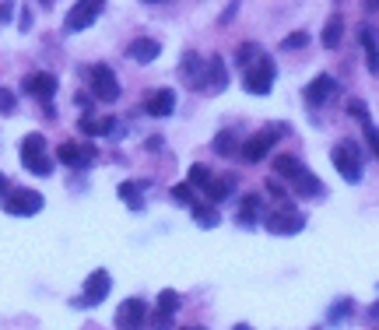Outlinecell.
<instances>
[{"label":"cell","mask_w":379,"mask_h":330,"mask_svg":"<svg viewBox=\"0 0 379 330\" xmlns=\"http://www.w3.org/2000/svg\"><path fill=\"white\" fill-rule=\"evenodd\" d=\"M21 165L35 176H49L53 173V162L46 151V137L42 134H25L21 137Z\"/></svg>","instance_id":"cell-1"},{"label":"cell","mask_w":379,"mask_h":330,"mask_svg":"<svg viewBox=\"0 0 379 330\" xmlns=\"http://www.w3.org/2000/svg\"><path fill=\"white\" fill-rule=\"evenodd\" d=\"M334 169L348 180V183H362V176H365V165H362V155H358V144L351 141V137H344L337 148H334Z\"/></svg>","instance_id":"cell-2"},{"label":"cell","mask_w":379,"mask_h":330,"mask_svg":"<svg viewBox=\"0 0 379 330\" xmlns=\"http://www.w3.org/2000/svg\"><path fill=\"white\" fill-rule=\"evenodd\" d=\"M281 134H285V127H263L260 134L246 137V144H239V155H243L249 165H256V162H263L270 151H274V144H278Z\"/></svg>","instance_id":"cell-3"},{"label":"cell","mask_w":379,"mask_h":330,"mask_svg":"<svg viewBox=\"0 0 379 330\" xmlns=\"http://www.w3.org/2000/svg\"><path fill=\"white\" fill-rule=\"evenodd\" d=\"M274 78H278V67H274V60H270L267 53H263V57H260L253 67L243 71V85H246L249 95H267L270 85H274Z\"/></svg>","instance_id":"cell-4"},{"label":"cell","mask_w":379,"mask_h":330,"mask_svg":"<svg viewBox=\"0 0 379 330\" xmlns=\"http://www.w3.org/2000/svg\"><path fill=\"white\" fill-rule=\"evenodd\" d=\"M263 225H267L270 236H295V232L306 229V214H299L292 207H274L263 218Z\"/></svg>","instance_id":"cell-5"},{"label":"cell","mask_w":379,"mask_h":330,"mask_svg":"<svg viewBox=\"0 0 379 330\" xmlns=\"http://www.w3.org/2000/svg\"><path fill=\"white\" fill-rule=\"evenodd\" d=\"M85 74L91 81V95L95 98H102V102H116L120 98V81H116V74L105 67V64H91Z\"/></svg>","instance_id":"cell-6"},{"label":"cell","mask_w":379,"mask_h":330,"mask_svg":"<svg viewBox=\"0 0 379 330\" xmlns=\"http://www.w3.org/2000/svg\"><path fill=\"white\" fill-rule=\"evenodd\" d=\"M102 11H105V4H98V0H78V4L67 11V18H64V32H67V35L85 32Z\"/></svg>","instance_id":"cell-7"},{"label":"cell","mask_w":379,"mask_h":330,"mask_svg":"<svg viewBox=\"0 0 379 330\" xmlns=\"http://www.w3.org/2000/svg\"><path fill=\"white\" fill-rule=\"evenodd\" d=\"M109 288H113L109 270H102V267H98V270H91L88 278H85V295L74 299V306H98V302H105Z\"/></svg>","instance_id":"cell-8"},{"label":"cell","mask_w":379,"mask_h":330,"mask_svg":"<svg viewBox=\"0 0 379 330\" xmlns=\"http://www.w3.org/2000/svg\"><path fill=\"white\" fill-rule=\"evenodd\" d=\"M42 193L39 190H11V197L4 200V211L15 214V218H32L42 211Z\"/></svg>","instance_id":"cell-9"},{"label":"cell","mask_w":379,"mask_h":330,"mask_svg":"<svg viewBox=\"0 0 379 330\" xmlns=\"http://www.w3.org/2000/svg\"><path fill=\"white\" fill-rule=\"evenodd\" d=\"M113 320H116V330H144L148 327V306H144V299H123Z\"/></svg>","instance_id":"cell-10"},{"label":"cell","mask_w":379,"mask_h":330,"mask_svg":"<svg viewBox=\"0 0 379 330\" xmlns=\"http://www.w3.org/2000/svg\"><path fill=\"white\" fill-rule=\"evenodd\" d=\"M95 144H74V141H67V144H60L57 148V158L64 162V165H71V169H85V165H91L95 162Z\"/></svg>","instance_id":"cell-11"},{"label":"cell","mask_w":379,"mask_h":330,"mask_svg":"<svg viewBox=\"0 0 379 330\" xmlns=\"http://www.w3.org/2000/svg\"><path fill=\"white\" fill-rule=\"evenodd\" d=\"M334 92H337V81H334L330 74H316V78L302 88V95H306V102H309V105H323V102H330V98H334Z\"/></svg>","instance_id":"cell-12"},{"label":"cell","mask_w":379,"mask_h":330,"mask_svg":"<svg viewBox=\"0 0 379 330\" xmlns=\"http://www.w3.org/2000/svg\"><path fill=\"white\" fill-rule=\"evenodd\" d=\"M57 74H49V71H39V74H28L25 78V92L32 95V98H39V102H46L49 105V98H53V92H57Z\"/></svg>","instance_id":"cell-13"},{"label":"cell","mask_w":379,"mask_h":330,"mask_svg":"<svg viewBox=\"0 0 379 330\" xmlns=\"http://www.w3.org/2000/svg\"><path fill=\"white\" fill-rule=\"evenodd\" d=\"M144 109H148V116H155V120L173 116V109H176V92H173V88H158V92H151L148 102H144Z\"/></svg>","instance_id":"cell-14"},{"label":"cell","mask_w":379,"mask_h":330,"mask_svg":"<svg viewBox=\"0 0 379 330\" xmlns=\"http://www.w3.org/2000/svg\"><path fill=\"white\" fill-rule=\"evenodd\" d=\"M158 53H161V42L151 39V35H141V39H134V42L127 46V57L137 60V64H151Z\"/></svg>","instance_id":"cell-15"},{"label":"cell","mask_w":379,"mask_h":330,"mask_svg":"<svg viewBox=\"0 0 379 330\" xmlns=\"http://www.w3.org/2000/svg\"><path fill=\"white\" fill-rule=\"evenodd\" d=\"M200 64H204V60H200V53H193V49H190V53H183V64H179V74H183L190 85H197V88H204V85H207V78H204V74H207V67H200Z\"/></svg>","instance_id":"cell-16"},{"label":"cell","mask_w":379,"mask_h":330,"mask_svg":"<svg viewBox=\"0 0 379 330\" xmlns=\"http://www.w3.org/2000/svg\"><path fill=\"white\" fill-rule=\"evenodd\" d=\"M190 214H193V222H197L200 229H218V222H222V211L214 207L211 200H207V204L197 200V207H190Z\"/></svg>","instance_id":"cell-17"},{"label":"cell","mask_w":379,"mask_h":330,"mask_svg":"<svg viewBox=\"0 0 379 330\" xmlns=\"http://www.w3.org/2000/svg\"><path fill=\"white\" fill-rule=\"evenodd\" d=\"M358 42H362V49H365L369 71L379 74V42H376V32H372V28H358Z\"/></svg>","instance_id":"cell-18"},{"label":"cell","mask_w":379,"mask_h":330,"mask_svg":"<svg viewBox=\"0 0 379 330\" xmlns=\"http://www.w3.org/2000/svg\"><path fill=\"white\" fill-rule=\"evenodd\" d=\"M232 186H236V176H211V183L204 186V193L211 197V204H222L232 193Z\"/></svg>","instance_id":"cell-19"},{"label":"cell","mask_w":379,"mask_h":330,"mask_svg":"<svg viewBox=\"0 0 379 330\" xmlns=\"http://www.w3.org/2000/svg\"><path fill=\"white\" fill-rule=\"evenodd\" d=\"M256 214H260V197H256V193H246L243 204H239L236 222H239L243 229H253V225H256Z\"/></svg>","instance_id":"cell-20"},{"label":"cell","mask_w":379,"mask_h":330,"mask_svg":"<svg viewBox=\"0 0 379 330\" xmlns=\"http://www.w3.org/2000/svg\"><path fill=\"white\" fill-rule=\"evenodd\" d=\"M141 186H148V183L141 180V183H120V186H116L120 200H123L130 211H144V197H141Z\"/></svg>","instance_id":"cell-21"},{"label":"cell","mask_w":379,"mask_h":330,"mask_svg":"<svg viewBox=\"0 0 379 330\" xmlns=\"http://www.w3.org/2000/svg\"><path fill=\"white\" fill-rule=\"evenodd\" d=\"M207 85L218 88V92L229 88V71H225V60H222V57H211V60H207Z\"/></svg>","instance_id":"cell-22"},{"label":"cell","mask_w":379,"mask_h":330,"mask_svg":"<svg viewBox=\"0 0 379 330\" xmlns=\"http://www.w3.org/2000/svg\"><path fill=\"white\" fill-rule=\"evenodd\" d=\"M292 186H295L302 197H323V183H319V180H316L309 169H302V173L292 180Z\"/></svg>","instance_id":"cell-23"},{"label":"cell","mask_w":379,"mask_h":330,"mask_svg":"<svg viewBox=\"0 0 379 330\" xmlns=\"http://www.w3.org/2000/svg\"><path fill=\"white\" fill-rule=\"evenodd\" d=\"M341 32H344V18H341V15H330L327 25H323V46H327V49H337V46H341Z\"/></svg>","instance_id":"cell-24"},{"label":"cell","mask_w":379,"mask_h":330,"mask_svg":"<svg viewBox=\"0 0 379 330\" xmlns=\"http://www.w3.org/2000/svg\"><path fill=\"white\" fill-rule=\"evenodd\" d=\"M116 123H120V120H113V116H105V120H98V116H85V120H81V130H85L88 137H98V134H113Z\"/></svg>","instance_id":"cell-25"},{"label":"cell","mask_w":379,"mask_h":330,"mask_svg":"<svg viewBox=\"0 0 379 330\" xmlns=\"http://www.w3.org/2000/svg\"><path fill=\"white\" fill-rule=\"evenodd\" d=\"M274 173L285 176V180H295V176L302 173V165H299V158H292V155H274Z\"/></svg>","instance_id":"cell-26"},{"label":"cell","mask_w":379,"mask_h":330,"mask_svg":"<svg viewBox=\"0 0 379 330\" xmlns=\"http://www.w3.org/2000/svg\"><path fill=\"white\" fill-rule=\"evenodd\" d=\"M211 183V169L204 162H197V165H190V173H186V186H193V190H204Z\"/></svg>","instance_id":"cell-27"},{"label":"cell","mask_w":379,"mask_h":330,"mask_svg":"<svg viewBox=\"0 0 379 330\" xmlns=\"http://www.w3.org/2000/svg\"><path fill=\"white\" fill-rule=\"evenodd\" d=\"M214 151H218V155H236L239 151V137H236V130H222L218 137H214Z\"/></svg>","instance_id":"cell-28"},{"label":"cell","mask_w":379,"mask_h":330,"mask_svg":"<svg viewBox=\"0 0 379 330\" xmlns=\"http://www.w3.org/2000/svg\"><path fill=\"white\" fill-rule=\"evenodd\" d=\"M260 57H263V49H260L256 42H243V46H239V53H236V60H239V67H243V71H246V67H253Z\"/></svg>","instance_id":"cell-29"},{"label":"cell","mask_w":379,"mask_h":330,"mask_svg":"<svg viewBox=\"0 0 379 330\" xmlns=\"http://www.w3.org/2000/svg\"><path fill=\"white\" fill-rule=\"evenodd\" d=\"M351 309H355V302H351V299H337V302L330 306V313H327V320H330V323H348V316H351Z\"/></svg>","instance_id":"cell-30"},{"label":"cell","mask_w":379,"mask_h":330,"mask_svg":"<svg viewBox=\"0 0 379 330\" xmlns=\"http://www.w3.org/2000/svg\"><path fill=\"white\" fill-rule=\"evenodd\" d=\"M362 134H365V144H369V151L379 158V127L372 123V116H362Z\"/></svg>","instance_id":"cell-31"},{"label":"cell","mask_w":379,"mask_h":330,"mask_svg":"<svg viewBox=\"0 0 379 330\" xmlns=\"http://www.w3.org/2000/svg\"><path fill=\"white\" fill-rule=\"evenodd\" d=\"M179 302H183V299H179V295H176L173 288H166V292H158V313H169V316H173V313L179 309Z\"/></svg>","instance_id":"cell-32"},{"label":"cell","mask_w":379,"mask_h":330,"mask_svg":"<svg viewBox=\"0 0 379 330\" xmlns=\"http://www.w3.org/2000/svg\"><path fill=\"white\" fill-rule=\"evenodd\" d=\"M173 197H176L179 204H186V207H197V193H193V186H186V183L173 186Z\"/></svg>","instance_id":"cell-33"},{"label":"cell","mask_w":379,"mask_h":330,"mask_svg":"<svg viewBox=\"0 0 379 330\" xmlns=\"http://www.w3.org/2000/svg\"><path fill=\"white\" fill-rule=\"evenodd\" d=\"M148 327H151V330H176L173 316H169V313H158V309H155V316H148Z\"/></svg>","instance_id":"cell-34"},{"label":"cell","mask_w":379,"mask_h":330,"mask_svg":"<svg viewBox=\"0 0 379 330\" xmlns=\"http://www.w3.org/2000/svg\"><path fill=\"white\" fill-rule=\"evenodd\" d=\"M15 105H18V98H15L8 88H0V116H11Z\"/></svg>","instance_id":"cell-35"},{"label":"cell","mask_w":379,"mask_h":330,"mask_svg":"<svg viewBox=\"0 0 379 330\" xmlns=\"http://www.w3.org/2000/svg\"><path fill=\"white\" fill-rule=\"evenodd\" d=\"M306 42H309V35H306V32H292L281 46H285V49H299V46H306Z\"/></svg>","instance_id":"cell-36"},{"label":"cell","mask_w":379,"mask_h":330,"mask_svg":"<svg viewBox=\"0 0 379 330\" xmlns=\"http://www.w3.org/2000/svg\"><path fill=\"white\" fill-rule=\"evenodd\" d=\"M267 193H270V197H278V200H285V186L274 183V180H267Z\"/></svg>","instance_id":"cell-37"},{"label":"cell","mask_w":379,"mask_h":330,"mask_svg":"<svg viewBox=\"0 0 379 330\" xmlns=\"http://www.w3.org/2000/svg\"><path fill=\"white\" fill-rule=\"evenodd\" d=\"M11 197V183H8V176L0 173V200H8Z\"/></svg>","instance_id":"cell-38"},{"label":"cell","mask_w":379,"mask_h":330,"mask_svg":"<svg viewBox=\"0 0 379 330\" xmlns=\"http://www.w3.org/2000/svg\"><path fill=\"white\" fill-rule=\"evenodd\" d=\"M11 11H15L11 4H0V25H4V21H11Z\"/></svg>","instance_id":"cell-39"},{"label":"cell","mask_w":379,"mask_h":330,"mask_svg":"<svg viewBox=\"0 0 379 330\" xmlns=\"http://www.w3.org/2000/svg\"><path fill=\"white\" fill-rule=\"evenodd\" d=\"M369 316H372V320H379V302H376V306H369Z\"/></svg>","instance_id":"cell-40"},{"label":"cell","mask_w":379,"mask_h":330,"mask_svg":"<svg viewBox=\"0 0 379 330\" xmlns=\"http://www.w3.org/2000/svg\"><path fill=\"white\" fill-rule=\"evenodd\" d=\"M179 330H207V327H179Z\"/></svg>","instance_id":"cell-41"},{"label":"cell","mask_w":379,"mask_h":330,"mask_svg":"<svg viewBox=\"0 0 379 330\" xmlns=\"http://www.w3.org/2000/svg\"><path fill=\"white\" fill-rule=\"evenodd\" d=\"M232 330H249V327H246V323H239V327H232Z\"/></svg>","instance_id":"cell-42"}]
</instances>
